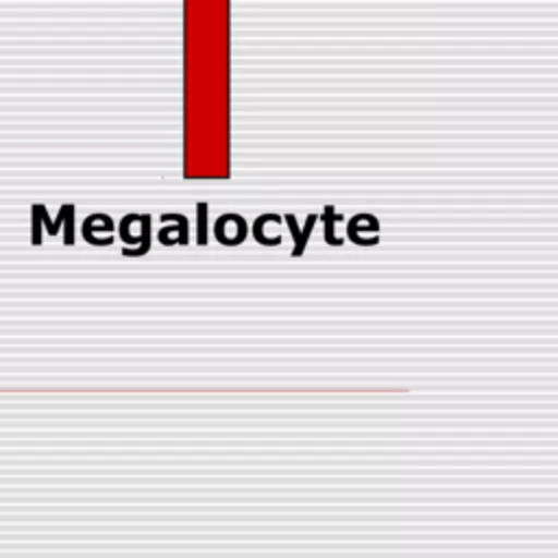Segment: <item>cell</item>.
I'll return each mask as SVG.
<instances>
[{
    "instance_id": "cell-1",
    "label": "cell",
    "mask_w": 558,
    "mask_h": 558,
    "mask_svg": "<svg viewBox=\"0 0 558 558\" xmlns=\"http://www.w3.org/2000/svg\"><path fill=\"white\" fill-rule=\"evenodd\" d=\"M31 220H33V233H31V242L35 244V246H39L41 244V214H39V203L37 205H33L31 207Z\"/></svg>"
},
{
    "instance_id": "cell-2",
    "label": "cell",
    "mask_w": 558,
    "mask_h": 558,
    "mask_svg": "<svg viewBox=\"0 0 558 558\" xmlns=\"http://www.w3.org/2000/svg\"><path fill=\"white\" fill-rule=\"evenodd\" d=\"M72 222H74V207H70L68 214H65V238H63L65 244H72V240H74V235H72Z\"/></svg>"
}]
</instances>
